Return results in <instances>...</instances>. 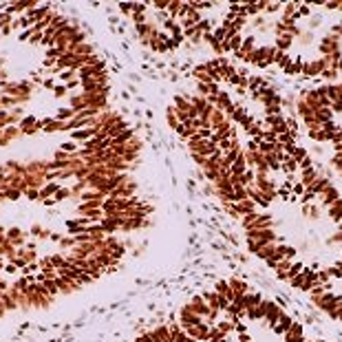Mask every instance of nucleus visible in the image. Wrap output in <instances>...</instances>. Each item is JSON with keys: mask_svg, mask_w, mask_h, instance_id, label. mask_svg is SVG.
Returning <instances> with one entry per match:
<instances>
[{"mask_svg": "<svg viewBox=\"0 0 342 342\" xmlns=\"http://www.w3.org/2000/svg\"><path fill=\"white\" fill-rule=\"evenodd\" d=\"M219 49L259 69L287 75L342 78V2H232Z\"/></svg>", "mask_w": 342, "mask_h": 342, "instance_id": "f257e3e1", "label": "nucleus"}, {"mask_svg": "<svg viewBox=\"0 0 342 342\" xmlns=\"http://www.w3.org/2000/svg\"><path fill=\"white\" fill-rule=\"evenodd\" d=\"M179 327L199 342H305L301 324L278 302L241 281H223L190 298Z\"/></svg>", "mask_w": 342, "mask_h": 342, "instance_id": "f03ea898", "label": "nucleus"}, {"mask_svg": "<svg viewBox=\"0 0 342 342\" xmlns=\"http://www.w3.org/2000/svg\"><path fill=\"white\" fill-rule=\"evenodd\" d=\"M296 111L307 135L333 148L331 163L342 177V80L305 91L298 97Z\"/></svg>", "mask_w": 342, "mask_h": 342, "instance_id": "7ed1b4c3", "label": "nucleus"}, {"mask_svg": "<svg viewBox=\"0 0 342 342\" xmlns=\"http://www.w3.org/2000/svg\"><path fill=\"white\" fill-rule=\"evenodd\" d=\"M309 296L320 311H324L333 320H340L342 322V278L329 282V285H324L322 289L314 291Z\"/></svg>", "mask_w": 342, "mask_h": 342, "instance_id": "20e7f679", "label": "nucleus"}, {"mask_svg": "<svg viewBox=\"0 0 342 342\" xmlns=\"http://www.w3.org/2000/svg\"><path fill=\"white\" fill-rule=\"evenodd\" d=\"M137 342H199L190 338L179 324H172V327H159L155 331L141 336Z\"/></svg>", "mask_w": 342, "mask_h": 342, "instance_id": "39448f33", "label": "nucleus"}]
</instances>
